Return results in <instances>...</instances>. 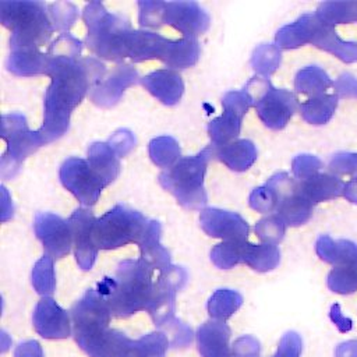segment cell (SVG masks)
Wrapping results in <instances>:
<instances>
[{
  "mask_svg": "<svg viewBox=\"0 0 357 357\" xmlns=\"http://www.w3.org/2000/svg\"><path fill=\"white\" fill-rule=\"evenodd\" d=\"M187 279L188 273L183 266L172 265L162 272L153 305L148 312L156 326H166L176 319V294L184 287Z\"/></svg>",
  "mask_w": 357,
  "mask_h": 357,
  "instance_id": "2e32d148",
  "label": "cell"
},
{
  "mask_svg": "<svg viewBox=\"0 0 357 357\" xmlns=\"http://www.w3.org/2000/svg\"><path fill=\"white\" fill-rule=\"evenodd\" d=\"M107 144L112 146V149L116 152L119 158H124L135 148L137 141L130 130L119 128L110 135Z\"/></svg>",
  "mask_w": 357,
  "mask_h": 357,
  "instance_id": "7dc6e473",
  "label": "cell"
},
{
  "mask_svg": "<svg viewBox=\"0 0 357 357\" xmlns=\"http://www.w3.org/2000/svg\"><path fill=\"white\" fill-rule=\"evenodd\" d=\"M243 296L231 289H218L208 300L206 310L212 319L226 321L243 305Z\"/></svg>",
  "mask_w": 357,
  "mask_h": 357,
  "instance_id": "836d02e7",
  "label": "cell"
},
{
  "mask_svg": "<svg viewBox=\"0 0 357 357\" xmlns=\"http://www.w3.org/2000/svg\"><path fill=\"white\" fill-rule=\"evenodd\" d=\"M105 73L106 66L93 56H50L46 73L50 77V85L45 93L43 124L39 128L45 144H50L67 132L73 110L84 100L91 88L105 78Z\"/></svg>",
  "mask_w": 357,
  "mask_h": 357,
  "instance_id": "6da1fadb",
  "label": "cell"
},
{
  "mask_svg": "<svg viewBox=\"0 0 357 357\" xmlns=\"http://www.w3.org/2000/svg\"><path fill=\"white\" fill-rule=\"evenodd\" d=\"M343 197L347 201L357 204V178H351L350 181H346L344 190H343Z\"/></svg>",
  "mask_w": 357,
  "mask_h": 357,
  "instance_id": "9f6ffc18",
  "label": "cell"
},
{
  "mask_svg": "<svg viewBox=\"0 0 357 357\" xmlns=\"http://www.w3.org/2000/svg\"><path fill=\"white\" fill-rule=\"evenodd\" d=\"M0 135L6 141V151L0 160V173L7 180L15 177L24 160L39 146L45 145L39 130H29L26 119L21 113L1 116Z\"/></svg>",
  "mask_w": 357,
  "mask_h": 357,
  "instance_id": "ba28073f",
  "label": "cell"
},
{
  "mask_svg": "<svg viewBox=\"0 0 357 357\" xmlns=\"http://www.w3.org/2000/svg\"><path fill=\"white\" fill-rule=\"evenodd\" d=\"M286 227L287 226L283 222V219L279 215L272 213L257 222L255 233L262 243L276 245L283 240Z\"/></svg>",
  "mask_w": 357,
  "mask_h": 357,
  "instance_id": "60d3db41",
  "label": "cell"
},
{
  "mask_svg": "<svg viewBox=\"0 0 357 357\" xmlns=\"http://www.w3.org/2000/svg\"><path fill=\"white\" fill-rule=\"evenodd\" d=\"M95 215L89 208H77L68 218V223L73 233L74 254L78 266L82 271H91L99 248L93 241V225Z\"/></svg>",
  "mask_w": 357,
  "mask_h": 357,
  "instance_id": "ac0fdd59",
  "label": "cell"
},
{
  "mask_svg": "<svg viewBox=\"0 0 357 357\" xmlns=\"http://www.w3.org/2000/svg\"><path fill=\"white\" fill-rule=\"evenodd\" d=\"M50 56H67V57H82V40L73 36L68 32L60 33L46 50Z\"/></svg>",
  "mask_w": 357,
  "mask_h": 357,
  "instance_id": "ee69618b",
  "label": "cell"
},
{
  "mask_svg": "<svg viewBox=\"0 0 357 357\" xmlns=\"http://www.w3.org/2000/svg\"><path fill=\"white\" fill-rule=\"evenodd\" d=\"M280 262V250L273 244L247 243L243 252V264L257 272H269Z\"/></svg>",
  "mask_w": 357,
  "mask_h": 357,
  "instance_id": "1f68e13d",
  "label": "cell"
},
{
  "mask_svg": "<svg viewBox=\"0 0 357 357\" xmlns=\"http://www.w3.org/2000/svg\"><path fill=\"white\" fill-rule=\"evenodd\" d=\"M213 155L215 146L211 144L194 156L180 158L177 163L159 174V184L173 194L181 206L201 209L208 202L204 178Z\"/></svg>",
  "mask_w": 357,
  "mask_h": 357,
  "instance_id": "5b68a950",
  "label": "cell"
},
{
  "mask_svg": "<svg viewBox=\"0 0 357 357\" xmlns=\"http://www.w3.org/2000/svg\"><path fill=\"white\" fill-rule=\"evenodd\" d=\"M59 178L84 206H92L99 199L105 183L82 158H67L59 170Z\"/></svg>",
  "mask_w": 357,
  "mask_h": 357,
  "instance_id": "4fadbf2b",
  "label": "cell"
},
{
  "mask_svg": "<svg viewBox=\"0 0 357 357\" xmlns=\"http://www.w3.org/2000/svg\"><path fill=\"white\" fill-rule=\"evenodd\" d=\"M275 43L287 50L311 43L343 63L357 61V40L342 39L333 26L322 22L312 13L303 14L294 22L279 28L275 35Z\"/></svg>",
  "mask_w": 357,
  "mask_h": 357,
  "instance_id": "277c9868",
  "label": "cell"
},
{
  "mask_svg": "<svg viewBox=\"0 0 357 357\" xmlns=\"http://www.w3.org/2000/svg\"><path fill=\"white\" fill-rule=\"evenodd\" d=\"M149 220L138 211L117 204L93 225V241L99 250H116L127 244H138Z\"/></svg>",
  "mask_w": 357,
  "mask_h": 357,
  "instance_id": "52a82bcc",
  "label": "cell"
},
{
  "mask_svg": "<svg viewBox=\"0 0 357 357\" xmlns=\"http://www.w3.org/2000/svg\"><path fill=\"white\" fill-rule=\"evenodd\" d=\"M216 158L230 170L245 172L258 158V151L251 139H236L223 146L215 148Z\"/></svg>",
  "mask_w": 357,
  "mask_h": 357,
  "instance_id": "4316f807",
  "label": "cell"
},
{
  "mask_svg": "<svg viewBox=\"0 0 357 357\" xmlns=\"http://www.w3.org/2000/svg\"><path fill=\"white\" fill-rule=\"evenodd\" d=\"M346 181L332 173H317L303 181H298L300 191L314 205L324 201L335 199L343 195Z\"/></svg>",
  "mask_w": 357,
  "mask_h": 357,
  "instance_id": "d4e9b609",
  "label": "cell"
},
{
  "mask_svg": "<svg viewBox=\"0 0 357 357\" xmlns=\"http://www.w3.org/2000/svg\"><path fill=\"white\" fill-rule=\"evenodd\" d=\"M88 163L107 187L120 173V160L107 142H92L88 146Z\"/></svg>",
  "mask_w": 357,
  "mask_h": 357,
  "instance_id": "83f0119b",
  "label": "cell"
},
{
  "mask_svg": "<svg viewBox=\"0 0 357 357\" xmlns=\"http://www.w3.org/2000/svg\"><path fill=\"white\" fill-rule=\"evenodd\" d=\"M231 331L223 321L209 319L204 322L195 333L198 350L202 357H234L230 346Z\"/></svg>",
  "mask_w": 357,
  "mask_h": 357,
  "instance_id": "603a6c76",
  "label": "cell"
},
{
  "mask_svg": "<svg viewBox=\"0 0 357 357\" xmlns=\"http://www.w3.org/2000/svg\"><path fill=\"white\" fill-rule=\"evenodd\" d=\"M337 102L339 96L335 92H328L319 96L304 99L298 103V110L304 121L314 126H321L332 119L337 107Z\"/></svg>",
  "mask_w": 357,
  "mask_h": 357,
  "instance_id": "4dcf8cb0",
  "label": "cell"
},
{
  "mask_svg": "<svg viewBox=\"0 0 357 357\" xmlns=\"http://www.w3.org/2000/svg\"><path fill=\"white\" fill-rule=\"evenodd\" d=\"M317 255L333 268L328 273V287L336 294L357 291V244L342 238L333 240L322 234L315 243Z\"/></svg>",
  "mask_w": 357,
  "mask_h": 357,
  "instance_id": "9c48e42d",
  "label": "cell"
},
{
  "mask_svg": "<svg viewBox=\"0 0 357 357\" xmlns=\"http://www.w3.org/2000/svg\"><path fill=\"white\" fill-rule=\"evenodd\" d=\"M324 167V163L319 158L314 156V155H308V153H301L297 155L293 160H291V172H293V177L297 181H303L317 173H319Z\"/></svg>",
  "mask_w": 357,
  "mask_h": 357,
  "instance_id": "f6af8a7d",
  "label": "cell"
},
{
  "mask_svg": "<svg viewBox=\"0 0 357 357\" xmlns=\"http://www.w3.org/2000/svg\"><path fill=\"white\" fill-rule=\"evenodd\" d=\"M335 357H357V340H346L336 346Z\"/></svg>",
  "mask_w": 357,
  "mask_h": 357,
  "instance_id": "db71d44e",
  "label": "cell"
},
{
  "mask_svg": "<svg viewBox=\"0 0 357 357\" xmlns=\"http://www.w3.org/2000/svg\"><path fill=\"white\" fill-rule=\"evenodd\" d=\"M172 39L160 33L146 29H130L124 40V57L132 63H142L146 60H162L165 63Z\"/></svg>",
  "mask_w": 357,
  "mask_h": 357,
  "instance_id": "7402d4cb",
  "label": "cell"
},
{
  "mask_svg": "<svg viewBox=\"0 0 357 357\" xmlns=\"http://www.w3.org/2000/svg\"><path fill=\"white\" fill-rule=\"evenodd\" d=\"M49 60V53L40 49H17L7 59V70L18 77L46 75Z\"/></svg>",
  "mask_w": 357,
  "mask_h": 357,
  "instance_id": "484cf974",
  "label": "cell"
},
{
  "mask_svg": "<svg viewBox=\"0 0 357 357\" xmlns=\"http://www.w3.org/2000/svg\"><path fill=\"white\" fill-rule=\"evenodd\" d=\"M33 231L40 240L45 254L53 259L70 254L74 243L68 220L50 212H38L33 219Z\"/></svg>",
  "mask_w": 357,
  "mask_h": 357,
  "instance_id": "9a60e30c",
  "label": "cell"
},
{
  "mask_svg": "<svg viewBox=\"0 0 357 357\" xmlns=\"http://www.w3.org/2000/svg\"><path fill=\"white\" fill-rule=\"evenodd\" d=\"M199 225L208 236L223 241H245L250 233V226L240 213L219 208H204L199 213Z\"/></svg>",
  "mask_w": 357,
  "mask_h": 357,
  "instance_id": "ffe728a7",
  "label": "cell"
},
{
  "mask_svg": "<svg viewBox=\"0 0 357 357\" xmlns=\"http://www.w3.org/2000/svg\"><path fill=\"white\" fill-rule=\"evenodd\" d=\"M162 226L158 220H149L148 227L137 244L141 251V257L151 262L160 271L169 269L173 264L170 261V252L160 243Z\"/></svg>",
  "mask_w": 357,
  "mask_h": 357,
  "instance_id": "f1b7e54d",
  "label": "cell"
},
{
  "mask_svg": "<svg viewBox=\"0 0 357 357\" xmlns=\"http://www.w3.org/2000/svg\"><path fill=\"white\" fill-rule=\"evenodd\" d=\"M142 86L166 106H174L184 93V82L176 70L160 68L141 77Z\"/></svg>",
  "mask_w": 357,
  "mask_h": 357,
  "instance_id": "cb8c5ba5",
  "label": "cell"
},
{
  "mask_svg": "<svg viewBox=\"0 0 357 357\" xmlns=\"http://www.w3.org/2000/svg\"><path fill=\"white\" fill-rule=\"evenodd\" d=\"M234 357H259L261 343L254 336L245 335L234 340L231 344Z\"/></svg>",
  "mask_w": 357,
  "mask_h": 357,
  "instance_id": "681fc988",
  "label": "cell"
},
{
  "mask_svg": "<svg viewBox=\"0 0 357 357\" xmlns=\"http://www.w3.org/2000/svg\"><path fill=\"white\" fill-rule=\"evenodd\" d=\"M53 261L54 259L52 257L45 254L32 268V286L42 297H50L56 291V272Z\"/></svg>",
  "mask_w": 357,
  "mask_h": 357,
  "instance_id": "74e56055",
  "label": "cell"
},
{
  "mask_svg": "<svg viewBox=\"0 0 357 357\" xmlns=\"http://www.w3.org/2000/svg\"><path fill=\"white\" fill-rule=\"evenodd\" d=\"M0 21L11 31L10 47L40 49L52 43L54 32L47 4L43 1H0Z\"/></svg>",
  "mask_w": 357,
  "mask_h": 357,
  "instance_id": "3957f363",
  "label": "cell"
},
{
  "mask_svg": "<svg viewBox=\"0 0 357 357\" xmlns=\"http://www.w3.org/2000/svg\"><path fill=\"white\" fill-rule=\"evenodd\" d=\"M282 63V49L276 43H262L251 54L252 70L264 78L271 77Z\"/></svg>",
  "mask_w": 357,
  "mask_h": 357,
  "instance_id": "8d00e7d4",
  "label": "cell"
},
{
  "mask_svg": "<svg viewBox=\"0 0 357 357\" xmlns=\"http://www.w3.org/2000/svg\"><path fill=\"white\" fill-rule=\"evenodd\" d=\"M331 88H333V81L331 79L328 73L318 66L303 67L297 71L294 77L296 92L307 98L328 93V89Z\"/></svg>",
  "mask_w": 357,
  "mask_h": 357,
  "instance_id": "f546056e",
  "label": "cell"
},
{
  "mask_svg": "<svg viewBox=\"0 0 357 357\" xmlns=\"http://www.w3.org/2000/svg\"><path fill=\"white\" fill-rule=\"evenodd\" d=\"M148 152L151 160L158 167L167 170L180 160L181 149L176 138L170 135H162L149 141Z\"/></svg>",
  "mask_w": 357,
  "mask_h": 357,
  "instance_id": "d590c367",
  "label": "cell"
},
{
  "mask_svg": "<svg viewBox=\"0 0 357 357\" xmlns=\"http://www.w3.org/2000/svg\"><path fill=\"white\" fill-rule=\"evenodd\" d=\"M329 318L332 319V322L337 326V329L340 332H349L351 328H353V321L347 317L343 315L342 310H340V305L339 304H333L331 307V311H329Z\"/></svg>",
  "mask_w": 357,
  "mask_h": 357,
  "instance_id": "f5cc1de1",
  "label": "cell"
},
{
  "mask_svg": "<svg viewBox=\"0 0 357 357\" xmlns=\"http://www.w3.org/2000/svg\"><path fill=\"white\" fill-rule=\"evenodd\" d=\"M33 328L45 339H66L71 335V315L52 297H42L33 308Z\"/></svg>",
  "mask_w": 357,
  "mask_h": 357,
  "instance_id": "44dd1931",
  "label": "cell"
},
{
  "mask_svg": "<svg viewBox=\"0 0 357 357\" xmlns=\"http://www.w3.org/2000/svg\"><path fill=\"white\" fill-rule=\"evenodd\" d=\"M170 25L181 38H197L208 31L209 14L197 1H163L160 26Z\"/></svg>",
  "mask_w": 357,
  "mask_h": 357,
  "instance_id": "5bb4252c",
  "label": "cell"
},
{
  "mask_svg": "<svg viewBox=\"0 0 357 357\" xmlns=\"http://www.w3.org/2000/svg\"><path fill=\"white\" fill-rule=\"evenodd\" d=\"M248 241H238V240H229L216 244L211 250V261L215 266L220 269H230L237 264L243 262V252L244 247Z\"/></svg>",
  "mask_w": 357,
  "mask_h": 357,
  "instance_id": "ab89813d",
  "label": "cell"
},
{
  "mask_svg": "<svg viewBox=\"0 0 357 357\" xmlns=\"http://www.w3.org/2000/svg\"><path fill=\"white\" fill-rule=\"evenodd\" d=\"M47 10L54 31H59L60 33L67 32L78 18L77 7L68 1L50 3L47 4Z\"/></svg>",
  "mask_w": 357,
  "mask_h": 357,
  "instance_id": "b9f144b4",
  "label": "cell"
},
{
  "mask_svg": "<svg viewBox=\"0 0 357 357\" xmlns=\"http://www.w3.org/2000/svg\"><path fill=\"white\" fill-rule=\"evenodd\" d=\"M250 206L259 212V213H268L272 215L276 213L278 209V195L273 187L269 183H265L257 188H254L248 197Z\"/></svg>",
  "mask_w": 357,
  "mask_h": 357,
  "instance_id": "7bdbcfd3",
  "label": "cell"
},
{
  "mask_svg": "<svg viewBox=\"0 0 357 357\" xmlns=\"http://www.w3.org/2000/svg\"><path fill=\"white\" fill-rule=\"evenodd\" d=\"M167 347V335L162 331H156L134 340L128 357H165Z\"/></svg>",
  "mask_w": 357,
  "mask_h": 357,
  "instance_id": "f35d334b",
  "label": "cell"
},
{
  "mask_svg": "<svg viewBox=\"0 0 357 357\" xmlns=\"http://www.w3.org/2000/svg\"><path fill=\"white\" fill-rule=\"evenodd\" d=\"M329 173L336 176L349 174L351 178H357V153L354 152H337L328 163Z\"/></svg>",
  "mask_w": 357,
  "mask_h": 357,
  "instance_id": "bcb514c9",
  "label": "cell"
},
{
  "mask_svg": "<svg viewBox=\"0 0 357 357\" xmlns=\"http://www.w3.org/2000/svg\"><path fill=\"white\" fill-rule=\"evenodd\" d=\"M73 335L86 353L110 328L112 311L96 289H88L70 310Z\"/></svg>",
  "mask_w": 357,
  "mask_h": 357,
  "instance_id": "30bf717a",
  "label": "cell"
},
{
  "mask_svg": "<svg viewBox=\"0 0 357 357\" xmlns=\"http://www.w3.org/2000/svg\"><path fill=\"white\" fill-rule=\"evenodd\" d=\"M278 195L279 215L286 226H301L307 223L314 212V204L308 201L300 191L298 181L286 172H278L268 178V181Z\"/></svg>",
  "mask_w": 357,
  "mask_h": 357,
  "instance_id": "8fae6325",
  "label": "cell"
},
{
  "mask_svg": "<svg viewBox=\"0 0 357 357\" xmlns=\"http://www.w3.org/2000/svg\"><path fill=\"white\" fill-rule=\"evenodd\" d=\"M272 86L269 78H264V77H259V75H255L252 77L243 88V91H245L251 100H252V106L269 91V88Z\"/></svg>",
  "mask_w": 357,
  "mask_h": 357,
  "instance_id": "f907efd6",
  "label": "cell"
},
{
  "mask_svg": "<svg viewBox=\"0 0 357 357\" xmlns=\"http://www.w3.org/2000/svg\"><path fill=\"white\" fill-rule=\"evenodd\" d=\"M82 20L88 28L86 47L99 59L124 63V40L131 29L130 22L121 15L109 13L100 1L88 3L82 11Z\"/></svg>",
  "mask_w": 357,
  "mask_h": 357,
  "instance_id": "8992f818",
  "label": "cell"
},
{
  "mask_svg": "<svg viewBox=\"0 0 357 357\" xmlns=\"http://www.w3.org/2000/svg\"><path fill=\"white\" fill-rule=\"evenodd\" d=\"M137 82H141L138 71L131 64L121 63L107 77L93 85L88 96L99 107H112L121 100L126 89Z\"/></svg>",
  "mask_w": 357,
  "mask_h": 357,
  "instance_id": "d6986e66",
  "label": "cell"
},
{
  "mask_svg": "<svg viewBox=\"0 0 357 357\" xmlns=\"http://www.w3.org/2000/svg\"><path fill=\"white\" fill-rule=\"evenodd\" d=\"M254 107L264 126L278 131L287 126L289 120L298 109V100L291 91L271 86Z\"/></svg>",
  "mask_w": 357,
  "mask_h": 357,
  "instance_id": "e0dca14e",
  "label": "cell"
},
{
  "mask_svg": "<svg viewBox=\"0 0 357 357\" xmlns=\"http://www.w3.org/2000/svg\"><path fill=\"white\" fill-rule=\"evenodd\" d=\"M315 15L331 26L357 22V0L324 1L318 6Z\"/></svg>",
  "mask_w": 357,
  "mask_h": 357,
  "instance_id": "e575fe53",
  "label": "cell"
},
{
  "mask_svg": "<svg viewBox=\"0 0 357 357\" xmlns=\"http://www.w3.org/2000/svg\"><path fill=\"white\" fill-rule=\"evenodd\" d=\"M1 192H3V202H1V220L6 222L10 218H13V204L8 199V192L4 185H1Z\"/></svg>",
  "mask_w": 357,
  "mask_h": 357,
  "instance_id": "11a10c76",
  "label": "cell"
},
{
  "mask_svg": "<svg viewBox=\"0 0 357 357\" xmlns=\"http://www.w3.org/2000/svg\"><path fill=\"white\" fill-rule=\"evenodd\" d=\"M301 353H303L301 336L294 331H289L282 336L278 350L272 357H301Z\"/></svg>",
  "mask_w": 357,
  "mask_h": 357,
  "instance_id": "c3c4849f",
  "label": "cell"
},
{
  "mask_svg": "<svg viewBox=\"0 0 357 357\" xmlns=\"http://www.w3.org/2000/svg\"><path fill=\"white\" fill-rule=\"evenodd\" d=\"M14 357H45V354L38 340H26L15 347Z\"/></svg>",
  "mask_w": 357,
  "mask_h": 357,
  "instance_id": "816d5d0a",
  "label": "cell"
},
{
  "mask_svg": "<svg viewBox=\"0 0 357 357\" xmlns=\"http://www.w3.org/2000/svg\"><path fill=\"white\" fill-rule=\"evenodd\" d=\"M201 54L199 42L197 38H180L172 42L165 64L170 70H183L198 63Z\"/></svg>",
  "mask_w": 357,
  "mask_h": 357,
  "instance_id": "d6a6232c",
  "label": "cell"
},
{
  "mask_svg": "<svg viewBox=\"0 0 357 357\" xmlns=\"http://www.w3.org/2000/svg\"><path fill=\"white\" fill-rule=\"evenodd\" d=\"M222 116L208 123V134L215 148L223 146L238 138L243 117L252 106V100L245 91H229L222 98Z\"/></svg>",
  "mask_w": 357,
  "mask_h": 357,
  "instance_id": "7c38bea8",
  "label": "cell"
},
{
  "mask_svg": "<svg viewBox=\"0 0 357 357\" xmlns=\"http://www.w3.org/2000/svg\"><path fill=\"white\" fill-rule=\"evenodd\" d=\"M162 272L142 257L124 259L117 265L114 276H105L96 290L116 318H128L138 311L149 312Z\"/></svg>",
  "mask_w": 357,
  "mask_h": 357,
  "instance_id": "7a4b0ae2",
  "label": "cell"
}]
</instances>
